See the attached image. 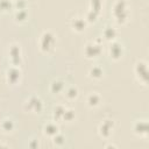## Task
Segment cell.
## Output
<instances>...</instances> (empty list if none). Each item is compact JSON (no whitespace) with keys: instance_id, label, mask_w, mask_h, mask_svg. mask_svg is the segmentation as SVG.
<instances>
[{"instance_id":"obj_1","label":"cell","mask_w":149,"mask_h":149,"mask_svg":"<svg viewBox=\"0 0 149 149\" xmlns=\"http://www.w3.org/2000/svg\"><path fill=\"white\" fill-rule=\"evenodd\" d=\"M111 14L114 21L119 24H125L129 19V10H128V2L127 0H115Z\"/></svg>"},{"instance_id":"obj_2","label":"cell","mask_w":149,"mask_h":149,"mask_svg":"<svg viewBox=\"0 0 149 149\" xmlns=\"http://www.w3.org/2000/svg\"><path fill=\"white\" fill-rule=\"evenodd\" d=\"M56 43H57V38L56 35L50 31V30H45L41 34L40 40H38V47L40 50L44 54H50L55 50L56 48Z\"/></svg>"},{"instance_id":"obj_3","label":"cell","mask_w":149,"mask_h":149,"mask_svg":"<svg viewBox=\"0 0 149 149\" xmlns=\"http://www.w3.org/2000/svg\"><path fill=\"white\" fill-rule=\"evenodd\" d=\"M102 51V38L87 42L84 47V55L87 58H95Z\"/></svg>"},{"instance_id":"obj_4","label":"cell","mask_w":149,"mask_h":149,"mask_svg":"<svg viewBox=\"0 0 149 149\" xmlns=\"http://www.w3.org/2000/svg\"><path fill=\"white\" fill-rule=\"evenodd\" d=\"M134 73L135 77L137 78V80L146 85L147 84V79H148V64L146 61L140 59L134 64Z\"/></svg>"},{"instance_id":"obj_5","label":"cell","mask_w":149,"mask_h":149,"mask_svg":"<svg viewBox=\"0 0 149 149\" xmlns=\"http://www.w3.org/2000/svg\"><path fill=\"white\" fill-rule=\"evenodd\" d=\"M24 109L29 113H41L42 109H43V101L41 100L40 97L37 95H30L26 101H24V105H23Z\"/></svg>"},{"instance_id":"obj_6","label":"cell","mask_w":149,"mask_h":149,"mask_svg":"<svg viewBox=\"0 0 149 149\" xmlns=\"http://www.w3.org/2000/svg\"><path fill=\"white\" fill-rule=\"evenodd\" d=\"M123 52H125V48H123V44L120 41L114 40V41H111L109 42V45H108V56L113 61L121 59L122 56H123Z\"/></svg>"},{"instance_id":"obj_7","label":"cell","mask_w":149,"mask_h":149,"mask_svg":"<svg viewBox=\"0 0 149 149\" xmlns=\"http://www.w3.org/2000/svg\"><path fill=\"white\" fill-rule=\"evenodd\" d=\"M8 56H9L10 65L20 66V64H21V62H22L20 44H17V43H12V44H9V47H8Z\"/></svg>"},{"instance_id":"obj_8","label":"cell","mask_w":149,"mask_h":149,"mask_svg":"<svg viewBox=\"0 0 149 149\" xmlns=\"http://www.w3.org/2000/svg\"><path fill=\"white\" fill-rule=\"evenodd\" d=\"M21 77H22L21 69H20L19 66H15V65H10V66L7 69L6 76H5L6 81H7L8 84H10V85L17 84V83L20 81Z\"/></svg>"},{"instance_id":"obj_9","label":"cell","mask_w":149,"mask_h":149,"mask_svg":"<svg viewBox=\"0 0 149 149\" xmlns=\"http://www.w3.org/2000/svg\"><path fill=\"white\" fill-rule=\"evenodd\" d=\"M114 130V122L113 120L111 119H105L100 122L99 127H98V132H99V135L104 139H108Z\"/></svg>"},{"instance_id":"obj_10","label":"cell","mask_w":149,"mask_h":149,"mask_svg":"<svg viewBox=\"0 0 149 149\" xmlns=\"http://www.w3.org/2000/svg\"><path fill=\"white\" fill-rule=\"evenodd\" d=\"M70 26H71V28H72L73 31L81 33V31L85 30V28L87 26V22H86V20H85L84 16H76V17H73L71 20Z\"/></svg>"},{"instance_id":"obj_11","label":"cell","mask_w":149,"mask_h":149,"mask_svg":"<svg viewBox=\"0 0 149 149\" xmlns=\"http://www.w3.org/2000/svg\"><path fill=\"white\" fill-rule=\"evenodd\" d=\"M133 129H134V133L139 136H147L148 134V122L147 120H136L133 125Z\"/></svg>"},{"instance_id":"obj_12","label":"cell","mask_w":149,"mask_h":149,"mask_svg":"<svg viewBox=\"0 0 149 149\" xmlns=\"http://www.w3.org/2000/svg\"><path fill=\"white\" fill-rule=\"evenodd\" d=\"M86 105L90 108H97L101 104V95L98 92H90L86 95Z\"/></svg>"},{"instance_id":"obj_13","label":"cell","mask_w":149,"mask_h":149,"mask_svg":"<svg viewBox=\"0 0 149 149\" xmlns=\"http://www.w3.org/2000/svg\"><path fill=\"white\" fill-rule=\"evenodd\" d=\"M57 133H59V127L58 125L56 123V121H50V122H47L43 127V134L48 137H54Z\"/></svg>"},{"instance_id":"obj_14","label":"cell","mask_w":149,"mask_h":149,"mask_svg":"<svg viewBox=\"0 0 149 149\" xmlns=\"http://www.w3.org/2000/svg\"><path fill=\"white\" fill-rule=\"evenodd\" d=\"M65 87H66V86H65V81H64L63 79H61V78L54 79V80L50 83V85H49V90H50V92L54 93V94L62 93Z\"/></svg>"},{"instance_id":"obj_15","label":"cell","mask_w":149,"mask_h":149,"mask_svg":"<svg viewBox=\"0 0 149 149\" xmlns=\"http://www.w3.org/2000/svg\"><path fill=\"white\" fill-rule=\"evenodd\" d=\"M88 77L93 80H99L104 77V69L101 65L99 64H95V65H92L90 69H88V72H87Z\"/></svg>"},{"instance_id":"obj_16","label":"cell","mask_w":149,"mask_h":149,"mask_svg":"<svg viewBox=\"0 0 149 149\" xmlns=\"http://www.w3.org/2000/svg\"><path fill=\"white\" fill-rule=\"evenodd\" d=\"M116 35H118V30H116L113 26L107 24V26L102 29V37H101V38H104V40L111 42V41L116 40Z\"/></svg>"},{"instance_id":"obj_17","label":"cell","mask_w":149,"mask_h":149,"mask_svg":"<svg viewBox=\"0 0 149 149\" xmlns=\"http://www.w3.org/2000/svg\"><path fill=\"white\" fill-rule=\"evenodd\" d=\"M0 128L3 133H12L15 128V122L12 118H3L0 121Z\"/></svg>"},{"instance_id":"obj_18","label":"cell","mask_w":149,"mask_h":149,"mask_svg":"<svg viewBox=\"0 0 149 149\" xmlns=\"http://www.w3.org/2000/svg\"><path fill=\"white\" fill-rule=\"evenodd\" d=\"M63 93H64V95H65V98H66L68 100L72 101V100H74V99L78 98V95H79V90H78L77 86L71 85V86L65 87L64 91H63Z\"/></svg>"},{"instance_id":"obj_19","label":"cell","mask_w":149,"mask_h":149,"mask_svg":"<svg viewBox=\"0 0 149 149\" xmlns=\"http://www.w3.org/2000/svg\"><path fill=\"white\" fill-rule=\"evenodd\" d=\"M28 10L27 9H15L14 13V20L17 23H24L28 20Z\"/></svg>"},{"instance_id":"obj_20","label":"cell","mask_w":149,"mask_h":149,"mask_svg":"<svg viewBox=\"0 0 149 149\" xmlns=\"http://www.w3.org/2000/svg\"><path fill=\"white\" fill-rule=\"evenodd\" d=\"M65 106L64 105H56L54 107V111H52V116H54V120L55 121H61L62 120V116L64 114V111H65Z\"/></svg>"},{"instance_id":"obj_21","label":"cell","mask_w":149,"mask_h":149,"mask_svg":"<svg viewBox=\"0 0 149 149\" xmlns=\"http://www.w3.org/2000/svg\"><path fill=\"white\" fill-rule=\"evenodd\" d=\"M90 9L100 14L102 9V0H90Z\"/></svg>"},{"instance_id":"obj_22","label":"cell","mask_w":149,"mask_h":149,"mask_svg":"<svg viewBox=\"0 0 149 149\" xmlns=\"http://www.w3.org/2000/svg\"><path fill=\"white\" fill-rule=\"evenodd\" d=\"M76 118V113L72 108H65L64 114L62 116V121H66V122H71L73 119Z\"/></svg>"},{"instance_id":"obj_23","label":"cell","mask_w":149,"mask_h":149,"mask_svg":"<svg viewBox=\"0 0 149 149\" xmlns=\"http://www.w3.org/2000/svg\"><path fill=\"white\" fill-rule=\"evenodd\" d=\"M12 8H14V5H13L12 0H0V12L7 13Z\"/></svg>"},{"instance_id":"obj_24","label":"cell","mask_w":149,"mask_h":149,"mask_svg":"<svg viewBox=\"0 0 149 149\" xmlns=\"http://www.w3.org/2000/svg\"><path fill=\"white\" fill-rule=\"evenodd\" d=\"M98 16H99V14L98 13H95V12H93V10H91V9H88L87 12H86V14H85V20H86V22L87 23H91V22H95L97 21V19H98Z\"/></svg>"},{"instance_id":"obj_25","label":"cell","mask_w":149,"mask_h":149,"mask_svg":"<svg viewBox=\"0 0 149 149\" xmlns=\"http://www.w3.org/2000/svg\"><path fill=\"white\" fill-rule=\"evenodd\" d=\"M51 140H52L54 144H55V146H58V147H61V146L64 144V142H65V137H64V135L61 134V133H57Z\"/></svg>"},{"instance_id":"obj_26","label":"cell","mask_w":149,"mask_h":149,"mask_svg":"<svg viewBox=\"0 0 149 149\" xmlns=\"http://www.w3.org/2000/svg\"><path fill=\"white\" fill-rule=\"evenodd\" d=\"M13 5L15 9H27V6H28L26 0H14Z\"/></svg>"},{"instance_id":"obj_27","label":"cell","mask_w":149,"mask_h":149,"mask_svg":"<svg viewBox=\"0 0 149 149\" xmlns=\"http://www.w3.org/2000/svg\"><path fill=\"white\" fill-rule=\"evenodd\" d=\"M12 1H14V0H12Z\"/></svg>"}]
</instances>
